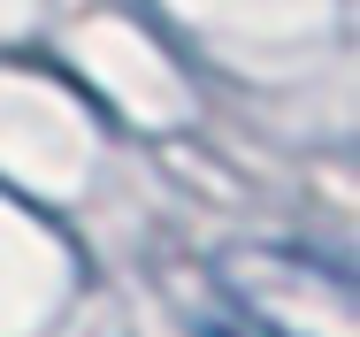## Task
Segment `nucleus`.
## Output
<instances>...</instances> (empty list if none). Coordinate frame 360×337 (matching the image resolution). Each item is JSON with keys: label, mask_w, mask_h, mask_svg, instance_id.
Instances as JSON below:
<instances>
[{"label": "nucleus", "mask_w": 360, "mask_h": 337, "mask_svg": "<svg viewBox=\"0 0 360 337\" xmlns=\"http://www.w3.org/2000/svg\"><path fill=\"white\" fill-rule=\"evenodd\" d=\"M200 337H276V330H253L238 314H200Z\"/></svg>", "instance_id": "nucleus-2"}, {"label": "nucleus", "mask_w": 360, "mask_h": 337, "mask_svg": "<svg viewBox=\"0 0 360 337\" xmlns=\"http://www.w3.org/2000/svg\"><path fill=\"white\" fill-rule=\"evenodd\" d=\"M222 314L276 337H360V291L353 276L299 246H230L215 261Z\"/></svg>", "instance_id": "nucleus-1"}]
</instances>
